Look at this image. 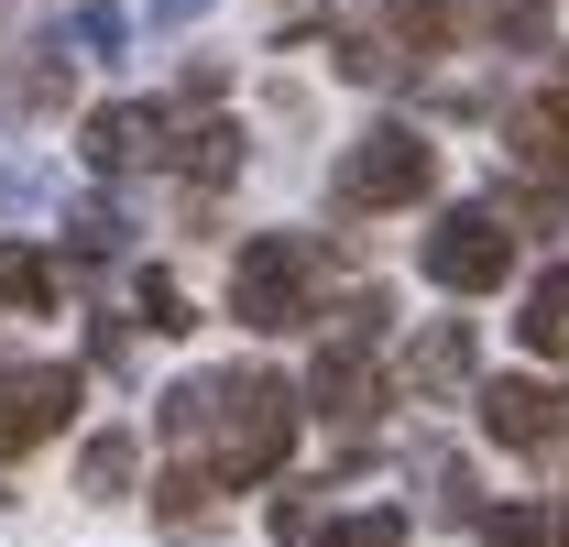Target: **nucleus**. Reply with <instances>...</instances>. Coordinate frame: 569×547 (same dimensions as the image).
<instances>
[{
    "label": "nucleus",
    "instance_id": "nucleus-1",
    "mask_svg": "<svg viewBox=\"0 0 569 547\" xmlns=\"http://www.w3.org/2000/svg\"><path fill=\"white\" fill-rule=\"evenodd\" d=\"M153 438L176 460L230 493V481H274L284 449H296V384L284 372H187L164 406H153Z\"/></svg>",
    "mask_w": 569,
    "mask_h": 547
},
{
    "label": "nucleus",
    "instance_id": "nucleus-2",
    "mask_svg": "<svg viewBox=\"0 0 569 547\" xmlns=\"http://www.w3.org/2000/svg\"><path fill=\"white\" fill-rule=\"evenodd\" d=\"M318 274H329V252H318L307 230H263V241H241V263H230V318L263 329V340L307 329V318H318Z\"/></svg>",
    "mask_w": 569,
    "mask_h": 547
},
{
    "label": "nucleus",
    "instance_id": "nucleus-3",
    "mask_svg": "<svg viewBox=\"0 0 569 547\" xmlns=\"http://www.w3.org/2000/svg\"><path fill=\"white\" fill-rule=\"evenodd\" d=\"M427 187H438V142L417 132V121H372V132L340 153V176H329V198L351 208H417Z\"/></svg>",
    "mask_w": 569,
    "mask_h": 547
},
{
    "label": "nucleus",
    "instance_id": "nucleus-4",
    "mask_svg": "<svg viewBox=\"0 0 569 547\" xmlns=\"http://www.w3.org/2000/svg\"><path fill=\"white\" fill-rule=\"evenodd\" d=\"M427 285H449V296H493L503 274H515V230H503V208H438V230H427Z\"/></svg>",
    "mask_w": 569,
    "mask_h": 547
},
{
    "label": "nucleus",
    "instance_id": "nucleus-5",
    "mask_svg": "<svg viewBox=\"0 0 569 547\" xmlns=\"http://www.w3.org/2000/svg\"><path fill=\"white\" fill-rule=\"evenodd\" d=\"M77 416V361H0V460L67 438Z\"/></svg>",
    "mask_w": 569,
    "mask_h": 547
},
{
    "label": "nucleus",
    "instance_id": "nucleus-6",
    "mask_svg": "<svg viewBox=\"0 0 569 547\" xmlns=\"http://www.w3.org/2000/svg\"><path fill=\"white\" fill-rule=\"evenodd\" d=\"M482 438L493 449H548V438H569V395L548 372H493L482 384Z\"/></svg>",
    "mask_w": 569,
    "mask_h": 547
},
{
    "label": "nucleus",
    "instance_id": "nucleus-7",
    "mask_svg": "<svg viewBox=\"0 0 569 547\" xmlns=\"http://www.w3.org/2000/svg\"><path fill=\"white\" fill-rule=\"evenodd\" d=\"M503 142H515V165L537 176L526 208H548V176H559V153H569V67L548 77L537 99H515V110H503Z\"/></svg>",
    "mask_w": 569,
    "mask_h": 547
},
{
    "label": "nucleus",
    "instance_id": "nucleus-8",
    "mask_svg": "<svg viewBox=\"0 0 569 547\" xmlns=\"http://www.w3.org/2000/svg\"><path fill=\"white\" fill-rule=\"evenodd\" d=\"M307 406L329 416V427H372V406H383V384H372V340H329V350H318Z\"/></svg>",
    "mask_w": 569,
    "mask_h": 547
},
{
    "label": "nucleus",
    "instance_id": "nucleus-9",
    "mask_svg": "<svg viewBox=\"0 0 569 547\" xmlns=\"http://www.w3.org/2000/svg\"><path fill=\"white\" fill-rule=\"evenodd\" d=\"M77 153H88L99 176H121V165H142V153H164V110H142V99H121V110H88Z\"/></svg>",
    "mask_w": 569,
    "mask_h": 547
},
{
    "label": "nucleus",
    "instance_id": "nucleus-10",
    "mask_svg": "<svg viewBox=\"0 0 569 547\" xmlns=\"http://www.w3.org/2000/svg\"><path fill=\"white\" fill-rule=\"evenodd\" d=\"M515 329H526L537 361H569V263H548L537 285H526V318H515Z\"/></svg>",
    "mask_w": 569,
    "mask_h": 547
},
{
    "label": "nucleus",
    "instance_id": "nucleus-11",
    "mask_svg": "<svg viewBox=\"0 0 569 547\" xmlns=\"http://www.w3.org/2000/svg\"><path fill=\"white\" fill-rule=\"evenodd\" d=\"M406 384H417V395H449V384H471V329H460V318H438V329L406 350Z\"/></svg>",
    "mask_w": 569,
    "mask_h": 547
},
{
    "label": "nucleus",
    "instance_id": "nucleus-12",
    "mask_svg": "<svg viewBox=\"0 0 569 547\" xmlns=\"http://www.w3.org/2000/svg\"><path fill=\"white\" fill-rule=\"evenodd\" d=\"M56 307V263L33 241H0V318H44Z\"/></svg>",
    "mask_w": 569,
    "mask_h": 547
},
{
    "label": "nucleus",
    "instance_id": "nucleus-13",
    "mask_svg": "<svg viewBox=\"0 0 569 547\" xmlns=\"http://www.w3.org/2000/svg\"><path fill=\"white\" fill-rule=\"evenodd\" d=\"M132 427H99V438H88V449H77V493H88V504H121V493H132Z\"/></svg>",
    "mask_w": 569,
    "mask_h": 547
},
{
    "label": "nucleus",
    "instance_id": "nucleus-14",
    "mask_svg": "<svg viewBox=\"0 0 569 547\" xmlns=\"http://www.w3.org/2000/svg\"><path fill=\"white\" fill-rule=\"evenodd\" d=\"M460 22H471V0H395V44L406 56H449Z\"/></svg>",
    "mask_w": 569,
    "mask_h": 547
},
{
    "label": "nucleus",
    "instance_id": "nucleus-15",
    "mask_svg": "<svg viewBox=\"0 0 569 547\" xmlns=\"http://www.w3.org/2000/svg\"><path fill=\"white\" fill-rule=\"evenodd\" d=\"M307 547H406V515H395V504H372V515H329V526H307Z\"/></svg>",
    "mask_w": 569,
    "mask_h": 547
},
{
    "label": "nucleus",
    "instance_id": "nucleus-16",
    "mask_svg": "<svg viewBox=\"0 0 569 547\" xmlns=\"http://www.w3.org/2000/svg\"><path fill=\"white\" fill-rule=\"evenodd\" d=\"M67 241H77V263H110V252L132 241V219H121V208H110V198H88V208H77V219H67Z\"/></svg>",
    "mask_w": 569,
    "mask_h": 547
},
{
    "label": "nucleus",
    "instance_id": "nucleus-17",
    "mask_svg": "<svg viewBox=\"0 0 569 547\" xmlns=\"http://www.w3.org/2000/svg\"><path fill=\"white\" fill-rule=\"evenodd\" d=\"M471 22L493 44H548V0H471Z\"/></svg>",
    "mask_w": 569,
    "mask_h": 547
},
{
    "label": "nucleus",
    "instance_id": "nucleus-18",
    "mask_svg": "<svg viewBox=\"0 0 569 547\" xmlns=\"http://www.w3.org/2000/svg\"><path fill=\"white\" fill-rule=\"evenodd\" d=\"M67 33H77V56H121V44H132L121 0H77V11H67Z\"/></svg>",
    "mask_w": 569,
    "mask_h": 547
},
{
    "label": "nucleus",
    "instance_id": "nucleus-19",
    "mask_svg": "<svg viewBox=\"0 0 569 547\" xmlns=\"http://www.w3.org/2000/svg\"><path fill=\"white\" fill-rule=\"evenodd\" d=\"M230 165H241V132H230V121H209V132H187V176H198V187H219Z\"/></svg>",
    "mask_w": 569,
    "mask_h": 547
},
{
    "label": "nucleus",
    "instance_id": "nucleus-20",
    "mask_svg": "<svg viewBox=\"0 0 569 547\" xmlns=\"http://www.w3.org/2000/svg\"><path fill=\"white\" fill-rule=\"evenodd\" d=\"M427 481H438V515H449V526H471V515H482V481L460 471V460H427Z\"/></svg>",
    "mask_w": 569,
    "mask_h": 547
},
{
    "label": "nucleus",
    "instance_id": "nucleus-21",
    "mask_svg": "<svg viewBox=\"0 0 569 547\" xmlns=\"http://www.w3.org/2000/svg\"><path fill=\"white\" fill-rule=\"evenodd\" d=\"M482 547H548V515L537 504H503V515H482Z\"/></svg>",
    "mask_w": 569,
    "mask_h": 547
},
{
    "label": "nucleus",
    "instance_id": "nucleus-22",
    "mask_svg": "<svg viewBox=\"0 0 569 547\" xmlns=\"http://www.w3.org/2000/svg\"><path fill=\"white\" fill-rule=\"evenodd\" d=\"M142 318H153L164 340H176V329H198V318H187V285H176V274H142Z\"/></svg>",
    "mask_w": 569,
    "mask_h": 547
},
{
    "label": "nucleus",
    "instance_id": "nucleus-23",
    "mask_svg": "<svg viewBox=\"0 0 569 547\" xmlns=\"http://www.w3.org/2000/svg\"><path fill=\"white\" fill-rule=\"evenodd\" d=\"M44 198V176H33V165H0V208H33Z\"/></svg>",
    "mask_w": 569,
    "mask_h": 547
},
{
    "label": "nucleus",
    "instance_id": "nucleus-24",
    "mask_svg": "<svg viewBox=\"0 0 569 547\" xmlns=\"http://www.w3.org/2000/svg\"><path fill=\"white\" fill-rule=\"evenodd\" d=\"M142 11H153V22H198L209 0H142Z\"/></svg>",
    "mask_w": 569,
    "mask_h": 547
},
{
    "label": "nucleus",
    "instance_id": "nucleus-25",
    "mask_svg": "<svg viewBox=\"0 0 569 547\" xmlns=\"http://www.w3.org/2000/svg\"><path fill=\"white\" fill-rule=\"evenodd\" d=\"M548 537H559V547H569V515H559V526H548Z\"/></svg>",
    "mask_w": 569,
    "mask_h": 547
},
{
    "label": "nucleus",
    "instance_id": "nucleus-26",
    "mask_svg": "<svg viewBox=\"0 0 569 547\" xmlns=\"http://www.w3.org/2000/svg\"><path fill=\"white\" fill-rule=\"evenodd\" d=\"M0 504H11V481H0Z\"/></svg>",
    "mask_w": 569,
    "mask_h": 547
}]
</instances>
